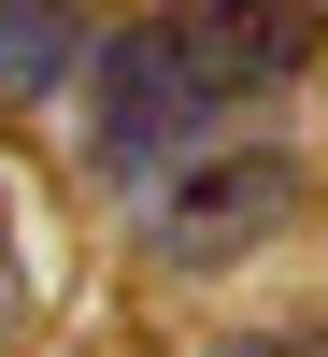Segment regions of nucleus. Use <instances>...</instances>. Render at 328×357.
Returning a JSON list of instances; mask_svg holds the SVG:
<instances>
[{
    "label": "nucleus",
    "mask_w": 328,
    "mask_h": 357,
    "mask_svg": "<svg viewBox=\"0 0 328 357\" xmlns=\"http://www.w3.org/2000/svg\"><path fill=\"white\" fill-rule=\"evenodd\" d=\"M214 357H328V343H314V329H228Z\"/></svg>",
    "instance_id": "obj_5"
},
{
    "label": "nucleus",
    "mask_w": 328,
    "mask_h": 357,
    "mask_svg": "<svg viewBox=\"0 0 328 357\" xmlns=\"http://www.w3.org/2000/svg\"><path fill=\"white\" fill-rule=\"evenodd\" d=\"M86 0H0V114H29V100H57V86L86 72Z\"/></svg>",
    "instance_id": "obj_4"
},
{
    "label": "nucleus",
    "mask_w": 328,
    "mask_h": 357,
    "mask_svg": "<svg viewBox=\"0 0 328 357\" xmlns=\"http://www.w3.org/2000/svg\"><path fill=\"white\" fill-rule=\"evenodd\" d=\"M157 43L200 72V100H272L314 72V0H171Z\"/></svg>",
    "instance_id": "obj_3"
},
{
    "label": "nucleus",
    "mask_w": 328,
    "mask_h": 357,
    "mask_svg": "<svg viewBox=\"0 0 328 357\" xmlns=\"http://www.w3.org/2000/svg\"><path fill=\"white\" fill-rule=\"evenodd\" d=\"M72 86H86V158H100L114 186H157V172L200 143V114H214V100H200V72L157 43V15L114 29V43H86Z\"/></svg>",
    "instance_id": "obj_2"
},
{
    "label": "nucleus",
    "mask_w": 328,
    "mask_h": 357,
    "mask_svg": "<svg viewBox=\"0 0 328 357\" xmlns=\"http://www.w3.org/2000/svg\"><path fill=\"white\" fill-rule=\"evenodd\" d=\"M29 314V257H15V200H0V329Z\"/></svg>",
    "instance_id": "obj_6"
},
{
    "label": "nucleus",
    "mask_w": 328,
    "mask_h": 357,
    "mask_svg": "<svg viewBox=\"0 0 328 357\" xmlns=\"http://www.w3.org/2000/svg\"><path fill=\"white\" fill-rule=\"evenodd\" d=\"M314 172L286 158V143H228V158H186L157 172V200H143V257L157 272H228V257H257L272 229H300Z\"/></svg>",
    "instance_id": "obj_1"
}]
</instances>
